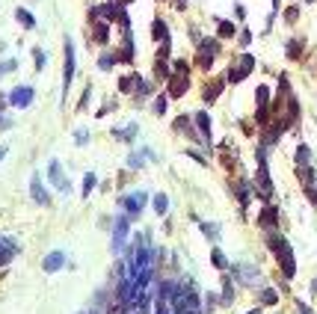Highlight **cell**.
Masks as SVG:
<instances>
[{"label":"cell","mask_w":317,"mask_h":314,"mask_svg":"<svg viewBox=\"0 0 317 314\" xmlns=\"http://www.w3.org/2000/svg\"><path fill=\"white\" fill-rule=\"evenodd\" d=\"M72 77H75V45H72V39L65 36V71H62V98H65L68 86H72Z\"/></svg>","instance_id":"6da1fadb"},{"label":"cell","mask_w":317,"mask_h":314,"mask_svg":"<svg viewBox=\"0 0 317 314\" xmlns=\"http://www.w3.org/2000/svg\"><path fill=\"white\" fill-rule=\"evenodd\" d=\"M255 193L261 199H270L273 196V184H270V172H267V160L261 157V166H258V178H255Z\"/></svg>","instance_id":"7a4b0ae2"},{"label":"cell","mask_w":317,"mask_h":314,"mask_svg":"<svg viewBox=\"0 0 317 314\" xmlns=\"http://www.w3.org/2000/svg\"><path fill=\"white\" fill-rule=\"evenodd\" d=\"M217 51H220V42H217V39H205V42L199 45V65H202V68H210Z\"/></svg>","instance_id":"3957f363"},{"label":"cell","mask_w":317,"mask_h":314,"mask_svg":"<svg viewBox=\"0 0 317 314\" xmlns=\"http://www.w3.org/2000/svg\"><path fill=\"white\" fill-rule=\"evenodd\" d=\"M187 86H190V80H187V74H169V89H166V95L169 98H181L184 92H187Z\"/></svg>","instance_id":"277c9868"},{"label":"cell","mask_w":317,"mask_h":314,"mask_svg":"<svg viewBox=\"0 0 317 314\" xmlns=\"http://www.w3.org/2000/svg\"><path fill=\"white\" fill-rule=\"evenodd\" d=\"M279 264H281V270H285V276H288V279H294L297 264H294V252H291V246H288V243L279 249Z\"/></svg>","instance_id":"5b68a950"},{"label":"cell","mask_w":317,"mask_h":314,"mask_svg":"<svg viewBox=\"0 0 317 314\" xmlns=\"http://www.w3.org/2000/svg\"><path fill=\"white\" fill-rule=\"evenodd\" d=\"M252 68H255V59H252L249 54H246V57L240 59V65H237V68H231V74H228V80H234V83H237V80H243V77L249 74Z\"/></svg>","instance_id":"8992f818"},{"label":"cell","mask_w":317,"mask_h":314,"mask_svg":"<svg viewBox=\"0 0 317 314\" xmlns=\"http://www.w3.org/2000/svg\"><path fill=\"white\" fill-rule=\"evenodd\" d=\"M9 104H15V107H27V104H33V86H18V89L9 95Z\"/></svg>","instance_id":"52a82bcc"},{"label":"cell","mask_w":317,"mask_h":314,"mask_svg":"<svg viewBox=\"0 0 317 314\" xmlns=\"http://www.w3.org/2000/svg\"><path fill=\"white\" fill-rule=\"evenodd\" d=\"M48 175H51V181L56 184V190H59V193H68V181H65V175H62V169H59V163H56V160H51Z\"/></svg>","instance_id":"ba28073f"},{"label":"cell","mask_w":317,"mask_h":314,"mask_svg":"<svg viewBox=\"0 0 317 314\" xmlns=\"http://www.w3.org/2000/svg\"><path fill=\"white\" fill-rule=\"evenodd\" d=\"M258 222H261V228H267V231H276V222H279V211H276L273 205H267V208L261 211Z\"/></svg>","instance_id":"9c48e42d"},{"label":"cell","mask_w":317,"mask_h":314,"mask_svg":"<svg viewBox=\"0 0 317 314\" xmlns=\"http://www.w3.org/2000/svg\"><path fill=\"white\" fill-rule=\"evenodd\" d=\"M30 193H33V199H36L39 205H51V199H48V193H45V187H42V178H39V175H33Z\"/></svg>","instance_id":"30bf717a"},{"label":"cell","mask_w":317,"mask_h":314,"mask_svg":"<svg viewBox=\"0 0 317 314\" xmlns=\"http://www.w3.org/2000/svg\"><path fill=\"white\" fill-rule=\"evenodd\" d=\"M196 125H199V131H202V139L207 142V139H210V116H207V113H196Z\"/></svg>","instance_id":"8fae6325"},{"label":"cell","mask_w":317,"mask_h":314,"mask_svg":"<svg viewBox=\"0 0 317 314\" xmlns=\"http://www.w3.org/2000/svg\"><path fill=\"white\" fill-rule=\"evenodd\" d=\"M151 36L157 39V42H169V30H166V24H163L160 18L154 21V27H151Z\"/></svg>","instance_id":"7c38bea8"},{"label":"cell","mask_w":317,"mask_h":314,"mask_svg":"<svg viewBox=\"0 0 317 314\" xmlns=\"http://www.w3.org/2000/svg\"><path fill=\"white\" fill-rule=\"evenodd\" d=\"M220 92H223V80L207 83V89H205V101H207V104H210V101H217V98H220Z\"/></svg>","instance_id":"4fadbf2b"},{"label":"cell","mask_w":317,"mask_h":314,"mask_svg":"<svg viewBox=\"0 0 317 314\" xmlns=\"http://www.w3.org/2000/svg\"><path fill=\"white\" fill-rule=\"evenodd\" d=\"M15 18H18V21H21V27H27V30L36 27V18H33L27 9H15Z\"/></svg>","instance_id":"5bb4252c"},{"label":"cell","mask_w":317,"mask_h":314,"mask_svg":"<svg viewBox=\"0 0 317 314\" xmlns=\"http://www.w3.org/2000/svg\"><path fill=\"white\" fill-rule=\"evenodd\" d=\"M62 261H65V258H62V252H54L51 258H45V270H48V273H51V270H59V267H62Z\"/></svg>","instance_id":"9a60e30c"},{"label":"cell","mask_w":317,"mask_h":314,"mask_svg":"<svg viewBox=\"0 0 317 314\" xmlns=\"http://www.w3.org/2000/svg\"><path fill=\"white\" fill-rule=\"evenodd\" d=\"M297 163H299V166H308V163H311V151H308V145H299V148H297Z\"/></svg>","instance_id":"2e32d148"},{"label":"cell","mask_w":317,"mask_h":314,"mask_svg":"<svg viewBox=\"0 0 317 314\" xmlns=\"http://www.w3.org/2000/svg\"><path fill=\"white\" fill-rule=\"evenodd\" d=\"M95 39H98L101 45H107V24H104V21L95 24Z\"/></svg>","instance_id":"e0dca14e"},{"label":"cell","mask_w":317,"mask_h":314,"mask_svg":"<svg viewBox=\"0 0 317 314\" xmlns=\"http://www.w3.org/2000/svg\"><path fill=\"white\" fill-rule=\"evenodd\" d=\"M299 54H302V42H299V39H291V45H288V57L297 59Z\"/></svg>","instance_id":"ac0fdd59"},{"label":"cell","mask_w":317,"mask_h":314,"mask_svg":"<svg viewBox=\"0 0 317 314\" xmlns=\"http://www.w3.org/2000/svg\"><path fill=\"white\" fill-rule=\"evenodd\" d=\"M210 261H214V267H220V270H225V267H228V261L223 258V252H220V249L210 252Z\"/></svg>","instance_id":"d6986e66"},{"label":"cell","mask_w":317,"mask_h":314,"mask_svg":"<svg viewBox=\"0 0 317 314\" xmlns=\"http://www.w3.org/2000/svg\"><path fill=\"white\" fill-rule=\"evenodd\" d=\"M220 36L223 39H231L234 36V24L231 21H220Z\"/></svg>","instance_id":"ffe728a7"},{"label":"cell","mask_w":317,"mask_h":314,"mask_svg":"<svg viewBox=\"0 0 317 314\" xmlns=\"http://www.w3.org/2000/svg\"><path fill=\"white\" fill-rule=\"evenodd\" d=\"M166 205H169V202H166V196H163V193L154 196V211H157V214H166Z\"/></svg>","instance_id":"44dd1931"},{"label":"cell","mask_w":317,"mask_h":314,"mask_svg":"<svg viewBox=\"0 0 317 314\" xmlns=\"http://www.w3.org/2000/svg\"><path fill=\"white\" fill-rule=\"evenodd\" d=\"M166 98H169V95H160V98L154 101V113H157V116H163V113H166Z\"/></svg>","instance_id":"7402d4cb"},{"label":"cell","mask_w":317,"mask_h":314,"mask_svg":"<svg viewBox=\"0 0 317 314\" xmlns=\"http://www.w3.org/2000/svg\"><path fill=\"white\" fill-rule=\"evenodd\" d=\"M92 187H95V175L89 172V175L83 178V196H89V193H92Z\"/></svg>","instance_id":"603a6c76"},{"label":"cell","mask_w":317,"mask_h":314,"mask_svg":"<svg viewBox=\"0 0 317 314\" xmlns=\"http://www.w3.org/2000/svg\"><path fill=\"white\" fill-rule=\"evenodd\" d=\"M261 302L264 305H276V291H264L261 294Z\"/></svg>","instance_id":"cb8c5ba5"},{"label":"cell","mask_w":317,"mask_h":314,"mask_svg":"<svg viewBox=\"0 0 317 314\" xmlns=\"http://www.w3.org/2000/svg\"><path fill=\"white\" fill-rule=\"evenodd\" d=\"M18 68V62L15 59H6V62H0V74H6V71H15Z\"/></svg>","instance_id":"d4e9b609"},{"label":"cell","mask_w":317,"mask_h":314,"mask_svg":"<svg viewBox=\"0 0 317 314\" xmlns=\"http://www.w3.org/2000/svg\"><path fill=\"white\" fill-rule=\"evenodd\" d=\"M305 196H308L311 205H317V190H314V184H305Z\"/></svg>","instance_id":"484cf974"},{"label":"cell","mask_w":317,"mask_h":314,"mask_svg":"<svg viewBox=\"0 0 317 314\" xmlns=\"http://www.w3.org/2000/svg\"><path fill=\"white\" fill-rule=\"evenodd\" d=\"M157 77H169V71H166V59H160V57H157Z\"/></svg>","instance_id":"4316f807"},{"label":"cell","mask_w":317,"mask_h":314,"mask_svg":"<svg viewBox=\"0 0 317 314\" xmlns=\"http://www.w3.org/2000/svg\"><path fill=\"white\" fill-rule=\"evenodd\" d=\"M33 57H36V68L42 71V68H45V51H36V54H33Z\"/></svg>","instance_id":"83f0119b"},{"label":"cell","mask_w":317,"mask_h":314,"mask_svg":"<svg viewBox=\"0 0 317 314\" xmlns=\"http://www.w3.org/2000/svg\"><path fill=\"white\" fill-rule=\"evenodd\" d=\"M75 137H77V145H86V139H89V134H86V131H83V128H80V131H77V134H75Z\"/></svg>","instance_id":"f1b7e54d"},{"label":"cell","mask_w":317,"mask_h":314,"mask_svg":"<svg viewBox=\"0 0 317 314\" xmlns=\"http://www.w3.org/2000/svg\"><path fill=\"white\" fill-rule=\"evenodd\" d=\"M101 68H104V71L113 68V57H101Z\"/></svg>","instance_id":"f546056e"},{"label":"cell","mask_w":317,"mask_h":314,"mask_svg":"<svg viewBox=\"0 0 317 314\" xmlns=\"http://www.w3.org/2000/svg\"><path fill=\"white\" fill-rule=\"evenodd\" d=\"M175 71H178V74H187V62L178 59V62H175Z\"/></svg>","instance_id":"4dcf8cb0"},{"label":"cell","mask_w":317,"mask_h":314,"mask_svg":"<svg viewBox=\"0 0 317 314\" xmlns=\"http://www.w3.org/2000/svg\"><path fill=\"white\" fill-rule=\"evenodd\" d=\"M297 15H299V12H297V9H294V6H291V9H288V12H285V18H288V21H297Z\"/></svg>","instance_id":"1f68e13d"},{"label":"cell","mask_w":317,"mask_h":314,"mask_svg":"<svg viewBox=\"0 0 317 314\" xmlns=\"http://www.w3.org/2000/svg\"><path fill=\"white\" fill-rule=\"evenodd\" d=\"M9 125H12V122H6V119H0V128H9Z\"/></svg>","instance_id":"d6a6232c"},{"label":"cell","mask_w":317,"mask_h":314,"mask_svg":"<svg viewBox=\"0 0 317 314\" xmlns=\"http://www.w3.org/2000/svg\"><path fill=\"white\" fill-rule=\"evenodd\" d=\"M299 314H311V311H308V308H305V305H299Z\"/></svg>","instance_id":"836d02e7"},{"label":"cell","mask_w":317,"mask_h":314,"mask_svg":"<svg viewBox=\"0 0 317 314\" xmlns=\"http://www.w3.org/2000/svg\"><path fill=\"white\" fill-rule=\"evenodd\" d=\"M3 157H6V148H0V160H3Z\"/></svg>","instance_id":"e575fe53"},{"label":"cell","mask_w":317,"mask_h":314,"mask_svg":"<svg viewBox=\"0 0 317 314\" xmlns=\"http://www.w3.org/2000/svg\"><path fill=\"white\" fill-rule=\"evenodd\" d=\"M249 314H261V311H258V308H255V311H249Z\"/></svg>","instance_id":"d590c367"}]
</instances>
